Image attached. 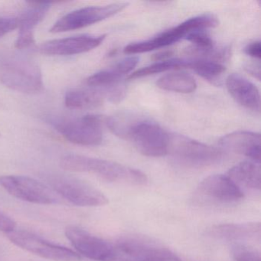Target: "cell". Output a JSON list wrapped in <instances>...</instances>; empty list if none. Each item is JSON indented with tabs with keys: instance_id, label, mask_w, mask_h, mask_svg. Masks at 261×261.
<instances>
[{
	"instance_id": "9c48e42d",
	"label": "cell",
	"mask_w": 261,
	"mask_h": 261,
	"mask_svg": "<svg viewBox=\"0 0 261 261\" xmlns=\"http://www.w3.org/2000/svg\"><path fill=\"white\" fill-rule=\"evenodd\" d=\"M0 185L10 195L17 199L37 204L58 202L56 192L48 186L27 175H4Z\"/></svg>"
},
{
	"instance_id": "cb8c5ba5",
	"label": "cell",
	"mask_w": 261,
	"mask_h": 261,
	"mask_svg": "<svg viewBox=\"0 0 261 261\" xmlns=\"http://www.w3.org/2000/svg\"><path fill=\"white\" fill-rule=\"evenodd\" d=\"M182 68H186V61L178 59H166V60L159 61L155 63L134 71L130 74L128 79L134 80V79H142V77L165 72L170 70L179 69Z\"/></svg>"
},
{
	"instance_id": "5bb4252c",
	"label": "cell",
	"mask_w": 261,
	"mask_h": 261,
	"mask_svg": "<svg viewBox=\"0 0 261 261\" xmlns=\"http://www.w3.org/2000/svg\"><path fill=\"white\" fill-rule=\"evenodd\" d=\"M106 35H80L72 37L53 39L44 42L39 51L47 56H74L88 53L100 46Z\"/></svg>"
},
{
	"instance_id": "603a6c76",
	"label": "cell",
	"mask_w": 261,
	"mask_h": 261,
	"mask_svg": "<svg viewBox=\"0 0 261 261\" xmlns=\"http://www.w3.org/2000/svg\"><path fill=\"white\" fill-rule=\"evenodd\" d=\"M186 68L193 70L198 75L215 85L221 81L226 70L225 66L221 62L201 58L186 61Z\"/></svg>"
},
{
	"instance_id": "5b68a950",
	"label": "cell",
	"mask_w": 261,
	"mask_h": 261,
	"mask_svg": "<svg viewBox=\"0 0 261 261\" xmlns=\"http://www.w3.org/2000/svg\"><path fill=\"white\" fill-rule=\"evenodd\" d=\"M51 189L58 195L74 205L98 207L108 203L103 192L86 181L64 175H51L47 178Z\"/></svg>"
},
{
	"instance_id": "4316f807",
	"label": "cell",
	"mask_w": 261,
	"mask_h": 261,
	"mask_svg": "<svg viewBox=\"0 0 261 261\" xmlns=\"http://www.w3.org/2000/svg\"><path fill=\"white\" fill-rule=\"evenodd\" d=\"M19 27L18 17L0 16V38L16 30Z\"/></svg>"
},
{
	"instance_id": "30bf717a",
	"label": "cell",
	"mask_w": 261,
	"mask_h": 261,
	"mask_svg": "<svg viewBox=\"0 0 261 261\" xmlns=\"http://www.w3.org/2000/svg\"><path fill=\"white\" fill-rule=\"evenodd\" d=\"M126 3H117L101 7H87L68 13L59 19L50 29L51 33L74 31L94 25L123 11Z\"/></svg>"
},
{
	"instance_id": "f1b7e54d",
	"label": "cell",
	"mask_w": 261,
	"mask_h": 261,
	"mask_svg": "<svg viewBox=\"0 0 261 261\" xmlns=\"http://www.w3.org/2000/svg\"><path fill=\"white\" fill-rule=\"evenodd\" d=\"M244 53L253 59H259L261 58V45L259 41L251 42L244 48Z\"/></svg>"
},
{
	"instance_id": "8992f818",
	"label": "cell",
	"mask_w": 261,
	"mask_h": 261,
	"mask_svg": "<svg viewBox=\"0 0 261 261\" xmlns=\"http://www.w3.org/2000/svg\"><path fill=\"white\" fill-rule=\"evenodd\" d=\"M185 164L207 166L221 161V149L179 134H170L169 152Z\"/></svg>"
},
{
	"instance_id": "4dcf8cb0",
	"label": "cell",
	"mask_w": 261,
	"mask_h": 261,
	"mask_svg": "<svg viewBox=\"0 0 261 261\" xmlns=\"http://www.w3.org/2000/svg\"><path fill=\"white\" fill-rule=\"evenodd\" d=\"M0 107H1V102H0Z\"/></svg>"
},
{
	"instance_id": "e0dca14e",
	"label": "cell",
	"mask_w": 261,
	"mask_h": 261,
	"mask_svg": "<svg viewBox=\"0 0 261 261\" xmlns=\"http://www.w3.org/2000/svg\"><path fill=\"white\" fill-rule=\"evenodd\" d=\"M226 87L231 97L241 106L259 112L260 95L256 85L239 74H232L226 80Z\"/></svg>"
},
{
	"instance_id": "d6986e66",
	"label": "cell",
	"mask_w": 261,
	"mask_h": 261,
	"mask_svg": "<svg viewBox=\"0 0 261 261\" xmlns=\"http://www.w3.org/2000/svg\"><path fill=\"white\" fill-rule=\"evenodd\" d=\"M210 234L214 238L229 241L259 240L261 235L260 223L219 224L212 227Z\"/></svg>"
},
{
	"instance_id": "7c38bea8",
	"label": "cell",
	"mask_w": 261,
	"mask_h": 261,
	"mask_svg": "<svg viewBox=\"0 0 261 261\" xmlns=\"http://www.w3.org/2000/svg\"><path fill=\"white\" fill-rule=\"evenodd\" d=\"M65 236L79 255L97 261H111L118 258L116 246L76 226H68Z\"/></svg>"
},
{
	"instance_id": "d4e9b609",
	"label": "cell",
	"mask_w": 261,
	"mask_h": 261,
	"mask_svg": "<svg viewBox=\"0 0 261 261\" xmlns=\"http://www.w3.org/2000/svg\"><path fill=\"white\" fill-rule=\"evenodd\" d=\"M185 39L192 42L195 45L194 48L197 49L207 50L214 47L213 40L207 30H198L191 32Z\"/></svg>"
},
{
	"instance_id": "ac0fdd59",
	"label": "cell",
	"mask_w": 261,
	"mask_h": 261,
	"mask_svg": "<svg viewBox=\"0 0 261 261\" xmlns=\"http://www.w3.org/2000/svg\"><path fill=\"white\" fill-rule=\"evenodd\" d=\"M137 56H129L120 61L114 66L102 70L90 76L86 80L87 85L92 88H111L118 85L120 79L133 71L139 63Z\"/></svg>"
},
{
	"instance_id": "44dd1931",
	"label": "cell",
	"mask_w": 261,
	"mask_h": 261,
	"mask_svg": "<svg viewBox=\"0 0 261 261\" xmlns=\"http://www.w3.org/2000/svg\"><path fill=\"white\" fill-rule=\"evenodd\" d=\"M103 97L99 91L93 90L74 89L65 94V105L73 110L97 108L103 103Z\"/></svg>"
},
{
	"instance_id": "484cf974",
	"label": "cell",
	"mask_w": 261,
	"mask_h": 261,
	"mask_svg": "<svg viewBox=\"0 0 261 261\" xmlns=\"http://www.w3.org/2000/svg\"><path fill=\"white\" fill-rule=\"evenodd\" d=\"M232 255L234 261H261L259 252L242 244L233 247Z\"/></svg>"
},
{
	"instance_id": "3957f363",
	"label": "cell",
	"mask_w": 261,
	"mask_h": 261,
	"mask_svg": "<svg viewBox=\"0 0 261 261\" xmlns=\"http://www.w3.org/2000/svg\"><path fill=\"white\" fill-rule=\"evenodd\" d=\"M0 82L17 92L33 94L43 89V77L39 65L19 55L0 54Z\"/></svg>"
},
{
	"instance_id": "277c9868",
	"label": "cell",
	"mask_w": 261,
	"mask_h": 261,
	"mask_svg": "<svg viewBox=\"0 0 261 261\" xmlns=\"http://www.w3.org/2000/svg\"><path fill=\"white\" fill-rule=\"evenodd\" d=\"M218 24V19L213 14L199 15L190 18L177 27L163 32L147 40L129 44L125 47L123 51L127 55H137L160 49L169 46L181 39H185L191 32L198 30H207L214 28Z\"/></svg>"
},
{
	"instance_id": "7402d4cb",
	"label": "cell",
	"mask_w": 261,
	"mask_h": 261,
	"mask_svg": "<svg viewBox=\"0 0 261 261\" xmlns=\"http://www.w3.org/2000/svg\"><path fill=\"white\" fill-rule=\"evenodd\" d=\"M156 85L164 91L181 94H190L195 91L197 88V83L194 77L182 72L166 74L159 79Z\"/></svg>"
},
{
	"instance_id": "6da1fadb",
	"label": "cell",
	"mask_w": 261,
	"mask_h": 261,
	"mask_svg": "<svg viewBox=\"0 0 261 261\" xmlns=\"http://www.w3.org/2000/svg\"><path fill=\"white\" fill-rule=\"evenodd\" d=\"M107 124L116 136L130 141L143 155L160 157L169 152L170 133L149 119L119 114L109 117Z\"/></svg>"
},
{
	"instance_id": "f546056e",
	"label": "cell",
	"mask_w": 261,
	"mask_h": 261,
	"mask_svg": "<svg viewBox=\"0 0 261 261\" xmlns=\"http://www.w3.org/2000/svg\"><path fill=\"white\" fill-rule=\"evenodd\" d=\"M245 69L249 74H251L259 81V79H260V65L259 63L248 64V65H246Z\"/></svg>"
},
{
	"instance_id": "4fadbf2b",
	"label": "cell",
	"mask_w": 261,
	"mask_h": 261,
	"mask_svg": "<svg viewBox=\"0 0 261 261\" xmlns=\"http://www.w3.org/2000/svg\"><path fill=\"white\" fill-rule=\"evenodd\" d=\"M125 261H182L167 249L137 238H122L116 244Z\"/></svg>"
},
{
	"instance_id": "7a4b0ae2",
	"label": "cell",
	"mask_w": 261,
	"mask_h": 261,
	"mask_svg": "<svg viewBox=\"0 0 261 261\" xmlns=\"http://www.w3.org/2000/svg\"><path fill=\"white\" fill-rule=\"evenodd\" d=\"M60 166L68 172L93 174L110 182L143 186L148 181L146 174L138 169L115 162L85 155H65L61 159Z\"/></svg>"
},
{
	"instance_id": "83f0119b",
	"label": "cell",
	"mask_w": 261,
	"mask_h": 261,
	"mask_svg": "<svg viewBox=\"0 0 261 261\" xmlns=\"http://www.w3.org/2000/svg\"><path fill=\"white\" fill-rule=\"evenodd\" d=\"M16 229V223L13 218L0 212V231L7 233Z\"/></svg>"
},
{
	"instance_id": "52a82bcc",
	"label": "cell",
	"mask_w": 261,
	"mask_h": 261,
	"mask_svg": "<svg viewBox=\"0 0 261 261\" xmlns=\"http://www.w3.org/2000/svg\"><path fill=\"white\" fill-rule=\"evenodd\" d=\"M244 198V192L227 175H213L201 181L195 194L196 202L208 205H230Z\"/></svg>"
},
{
	"instance_id": "8fae6325",
	"label": "cell",
	"mask_w": 261,
	"mask_h": 261,
	"mask_svg": "<svg viewBox=\"0 0 261 261\" xmlns=\"http://www.w3.org/2000/svg\"><path fill=\"white\" fill-rule=\"evenodd\" d=\"M7 235L15 245L45 259L56 261H79L82 259V256L77 252L50 242L27 230L16 229L7 233Z\"/></svg>"
},
{
	"instance_id": "9a60e30c",
	"label": "cell",
	"mask_w": 261,
	"mask_h": 261,
	"mask_svg": "<svg viewBox=\"0 0 261 261\" xmlns=\"http://www.w3.org/2000/svg\"><path fill=\"white\" fill-rule=\"evenodd\" d=\"M51 3H30L28 8L18 17L19 35L15 47L24 49L35 43L34 30L46 16Z\"/></svg>"
},
{
	"instance_id": "ffe728a7",
	"label": "cell",
	"mask_w": 261,
	"mask_h": 261,
	"mask_svg": "<svg viewBox=\"0 0 261 261\" xmlns=\"http://www.w3.org/2000/svg\"><path fill=\"white\" fill-rule=\"evenodd\" d=\"M227 176L239 186L259 190L261 188V169L259 163L244 161L235 165L229 170Z\"/></svg>"
},
{
	"instance_id": "ba28073f",
	"label": "cell",
	"mask_w": 261,
	"mask_h": 261,
	"mask_svg": "<svg viewBox=\"0 0 261 261\" xmlns=\"http://www.w3.org/2000/svg\"><path fill=\"white\" fill-rule=\"evenodd\" d=\"M56 130L68 141L80 146H98L103 140L101 118L99 116H82L55 122Z\"/></svg>"
},
{
	"instance_id": "2e32d148",
	"label": "cell",
	"mask_w": 261,
	"mask_h": 261,
	"mask_svg": "<svg viewBox=\"0 0 261 261\" xmlns=\"http://www.w3.org/2000/svg\"><path fill=\"white\" fill-rule=\"evenodd\" d=\"M220 146L226 150L245 155L255 163L260 162V135L250 131H236L220 139Z\"/></svg>"
},
{
	"instance_id": "1f68e13d",
	"label": "cell",
	"mask_w": 261,
	"mask_h": 261,
	"mask_svg": "<svg viewBox=\"0 0 261 261\" xmlns=\"http://www.w3.org/2000/svg\"><path fill=\"white\" fill-rule=\"evenodd\" d=\"M0 136H1V134H0Z\"/></svg>"
}]
</instances>
